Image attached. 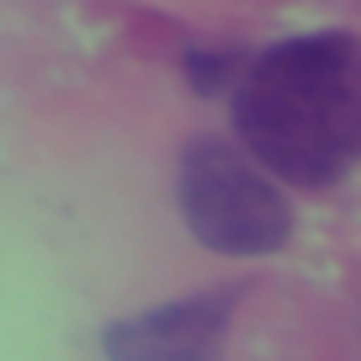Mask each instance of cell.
<instances>
[{
  "mask_svg": "<svg viewBox=\"0 0 361 361\" xmlns=\"http://www.w3.org/2000/svg\"><path fill=\"white\" fill-rule=\"evenodd\" d=\"M239 149L287 186H335L361 165V37L303 32L250 59L234 90Z\"/></svg>",
  "mask_w": 361,
  "mask_h": 361,
  "instance_id": "cell-1",
  "label": "cell"
},
{
  "mask_svg": "<svg viewBox=\"0 0 361 361\" xmlns=\"http://www.w3.org/2000/svg\"><path fill=\"white\" fill-rule=\"evenodd\" d=\"M176 197L186 228L218 255H276L293 239V202L282 197L276 176H266L228 138L202 133L180 149Z\"/></svg>",
  "mask_w": 361,
  "mask_h": 361,
  "instance_id": "cell-2",
  "label": "cell"
},
{
  "mask_svg": "<svg viewBox=\"0 0 361 361\" xmlns=\"http://www.w3.org/2000/svg\"><path fill=\"white\" fill-rule=\"evenodd\" d=\"M234 308H239V287L176 298V303L112 319L102 329V350L106 361H224Z\"/></svg>",
  "mask_w": 361,
  "mask_h": 361,
  "instance_id": "cell-3",
  "label": "cell"
},
{
  "mask_svg": "<svg viewBox=\"0 0 361 361\" xmlns=\"http://www.w3.org/2000/svg\"><path fill=\"white\" fill-rule=\"evenodd\" d=\"M180 69H186V85L197 96H224V90H239V80L250 69V54L239 43H186Z\"/></svg>",
  "mask_w": 361,
  "mask_h": 361,
  "instance_id": "cell-4",
  "label": "cell"
}]
</instances>
